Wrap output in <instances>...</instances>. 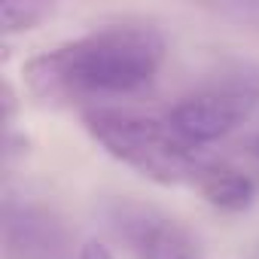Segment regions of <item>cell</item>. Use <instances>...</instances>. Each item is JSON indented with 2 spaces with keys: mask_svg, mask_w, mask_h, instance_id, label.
<instances>
[{
  "mask_svg": "<svg viewBox=\"0 0 259 259\" xmlns=\"http://www.w3.org/2000/svg\"><path fill=\"white\" fill-rule=\"evenodd\" d=\"M165 58V37L150 25L101 28L25 64V82L46 104H85L147 89Z\"/></svg>",
  "mask_w": 259,
  "mask_h": 259,
  "instance_id": "obj_1",
  "label": "cell"
},
{
  "mask_svg": "<svg viewBox=\"0 0 259 259\" xmlns=\"http://www.w3.org/2000/svg\"><path fill=\"white\" fill-rule=\"evenodd\" d=\"M85 132L122 165L135 168L153 183L180 186L198 183L207 162L195 147H189L168 119H153L141 113H125L110 107L85 110Z\"/></svg>",
  "mask_w": 259,
  "mask_h": 259,
  "instance_id": "obj_2",
  "label": "cell"
},
{
  "mask_svg": "<svg viewBox=\"0 0 259 259\" xmlns=\"http://www.w3.org/2000/svg\"><path fill=\"white\" fill-rule=\"evenodd\" d=\"M256 107H259V73H241L210 89L186 95L180 104H174L168 122L189 147L198 150L204 144L232 135Z\"/></svg>",
  "mask_w": 259,
  "mask_h": 259,
  "instance_id": "obj_3",
  "label": "cell"
},
{
  "mask_svg": "<svg viewBox=\"0 0 259 259\" xmlns=\"http://www.w3.org/2000/svg\"><path fill=\"white\" fill-rule=\"evenodd\" d=\"M110 232L135 259H189L198 256L195 238L162 207L138 198H110L104 204Z\"/></svg>",
  "mask_w": 259,
  "mask_h": 259,
  "instance_id": "obj_4",
  "label": "cell"
},
{
  "mask_svg": "<svg viewBox=\"0 0 259 259\" xmlns=\"http://www.w3.org/2000/svg\"><path fill=\"white\" fill-rule=\"evenodd\" d=\"M4 241L13 259H67V232L40 204L7 198Z\"/></svg>",
  "mask_w": 259,
  "mask_h": 259,
  "instance_id": "obj_5",
  "label": "cell"
},
{
  "mask_svg": "<svg viewBox=\"0 0 259 259\" xmlns=\"http://www.w3.org/2000/svg\"><path fill=\"white\" fill-rule=\"evenodd\" d=\"M195 186H198V192L204 195L207 204H213L217 210H226V213H241L253 201V180H250V174H244V171H238L232 165L207 162V168L201 171Z\"/></svg>",
  "mask_w": 259,
  "mask_h": 259,
  "instance_id": "obj_6",
  "label": "cell"
},
{
  "mask_svg": "<svg viewBox=\"0 0 259 259\" xmlns=\"http://www.w3.org/2000/svg\"><path fill=\"white\" fill-rule=\"evenodd\" d=\"M52 13V7L46 4H4L0 7V31L4 34H22L37 28L46 16Z\"/></svg>",
  "mask_w": 259,
  "mask_h": 259,
  "instance_id": "obj_7",
  "label": "cell"
},
{
  "mask_svg": "<svg viewBox=\"0 0 259 259\" xmlns=\"http://www.w3.org/2000/svg\"><path fill=\"white\" fill-rule=\"evenodd\" d=\"M76 259H113V253H110L101 241H85Z\"/></svg>",
  "mask_w": 259,
  "mask_h": 259,
  "instance_id": "obj_8",
  "label": "cell"
},
{
  "mask_svg": "<svg viewBox=\"0 0 259 259\" xmlns=\"http://www.w3.org/2000/svg\"><path fill=\"white\" fill-rule=\"evenodd\" d=\"M244 153H247L253 162H259V132H256L253 138H247V141H244Z\"/></svg>",
  "mask_w": 259,
  "mask_h": 259,
  "instance_id": "obj_9",
  "label": "cell"
},
{
  "mask_svg": "<svg viewBox=\"0 0 259 259\" xmlns=\"http://www.w3.org/2000/svg\"><path fill=\"white\" fill-rule=\"evenodd\" d=\"M253 259H259V247H256V256H253Z\"/></svg>",
  "mask_w": 259,
  "mask_h": 259,
  "instance_id": "obj_10",
  "label": "cell"
},
{
  "mask_svg": "<svg viewBox=\"0 0 259 259\" xmlns=\"http://www.w3.org/2000/svg\"><path fill=\"white\" fill-rule=\"evenodd\" d=\"M189 259H201V256H189Z\"/></svg>",
  "mask_w": 259,
  "mask_h": 259,
  "instance_id": "obj_11",
  "label": "cell"
}]
</instances>
